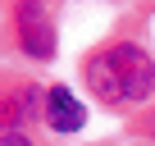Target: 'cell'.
Returning a JSON list of instances; mask_svg holds the SVG:
<instances>
[{
    "label": "cell",
    "instance_id": "cell-1",
    "mask_svg": "<svg viewBox=\"0 0 155 146\" xmlns=\"http://www.w3.org/2000/svg\"><path fill=\"white\" fill-rule=\"evenodd\" d=\"M87 87L105 105H137L155 91V64L141 46L119 41L87 59Z\"/></svg>",
    "mask_w": 155,
    "mask_h": 146
},
{
    "label": "cell",
    "instance_id": "cell-2",
    "mask_svg": "<svg viewBox=\"0 0 155 146\" xmlns=\"http://www.w3.org/2000/svg\"><path fill=\"white\" fill-rule=\"evenodd\" d=\"M18 37H23V50L32 59L55 55V28L46 14V0H18Z\"/></svg>",
    "mask_w": 155,
    "mask_h": 146
},
{
    "label": "cell",
    "instance_id": "cell-3",
    "mask_svg": "<svg viewBox=\"0 0 155 146\" xmlns=\"http://www.w3.org/2000/svg\"><path fill=\"white\" fill-rule=\"evenodd\" d=\"M46 123L55 132H78L87 123V110H82V101L68 87H55V91H46Z\"/></svg>",
    "mask_w": 155,
    "mask_h": 146
},
{
    "label": "cell",
    "instance_id": "cell-4",
    "mask_svg": "<svg viewBox=\"0 0 155 146\" xmlns=\"http://www.w3.org/2000/svg\"><path fill=\"white\" fill-rule=\"evenodd\" d=\"M37 114V87H14L0 96V128H14Z\"/></svg>",
    "mask_w": 155,
    "mask_h": 146
},
{
    "label": "cell",
    "instance_id": "cell-5",
    "mask_svg": "<svg viewBox=\"0 0 155 146\" xmlns=\"http://www.w3.org/2000/svg\"><path fill=\"white\" fill-rule=\"evenodd\" d=\"M0 146H32L23 132H5V137H0Z\"/></svg>",
    "mask_w": 155,
    "mask_h": 146
}]
</instances>
